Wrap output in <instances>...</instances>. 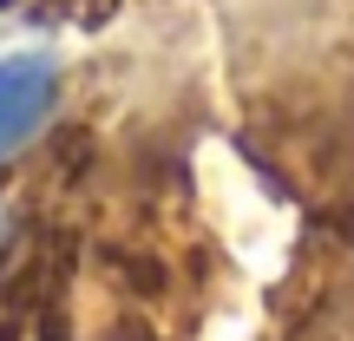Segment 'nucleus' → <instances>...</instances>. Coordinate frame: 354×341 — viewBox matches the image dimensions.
<instances>
[{
    "mask_svg": "<svg viewBox=\"0 0 354 341\" xmlns=\"http://www.w3.org/2000/svg\"><path fill=\"white\" fill-rule=\"evenodd\" d=\"M53 99H59V66L46 53H13L0 59V165L46 125Z\"/></svg>",
    "mask_w": 354,
    "mask_h": 341,
    "instance_id": "f257e3e1",
    "label": "nucleus"
},
{
    "mask_svg": "<svg viewBox=\"0 0 354 341\" xmlns=\"http://www.w3.org/2000/svg\"><path fill=\"white\" fill-rule=\"evenodd\" d=\"M0 243H7V223H0Z\"/></svg>",
    "mask_w": 354,
    "mask_h": 341,
    "instance_id": "f03ea898",
    "label": "nucleus"
}]
</instances>
